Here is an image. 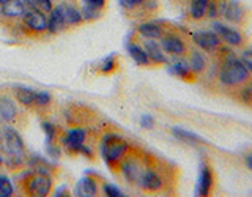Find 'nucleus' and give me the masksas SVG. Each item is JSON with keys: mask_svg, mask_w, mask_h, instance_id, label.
I'll return each mask as SVG.
<instances>
[{"mask_svg": "<svg viewBox=\"0 0 252 197\" xmlns=\"http://www.w3.org/2000/svg\"><path fill=\"white\" fill-rule=\"evenodd\" d=\"M8 2V0H0V6H2V5H5Z\"/></svg>", "mask_w": 252, "mask_h": 197, "instance_id": "obj_41", "label": "nucleus"}, {"mask_svg": "<svg viewBox=\"0 0 252 197\" xmlns=\"http://www.w3.org/2000/svg\"><path fill=\"white\" fill-rule=\"evenodd\" d=\"M213 30L218 33L220 41L225 43L227 46H241L244 43V35L241 32L232 26H227L224 22L215 21L213 22Z\"/></svg>", "mask_w": 252, "mask_h": 197, "instance_id": "obj_9", "label": "nucleus"}, {"mask_svg": "<svg viewBox=\"0 0 252 197\" xmlns=\"http://www.w3.org/2000/svg\"><path fill=\"white\" fill-rule=\"evenodd\" d=\"M145 0H120V5L125 8V10H136L139 8Z\"/></svg>", "mask_w": 252, "mask_h": 197, "instance_id": "obj_36", "label": "nucleus"}, {"mask_svg": "<svg viewBox=\"0 0 252 197\" xmlns=\"http://www.w3.org/2000/svg\"><path fill=\"white\" fill-rule=\"evenodd\" d=\"M118 68V60L115 55H109V57H106L104 60L101 62L99 65V71L102 74H110L114 73V71Z\"/></svg>", "mask_w": 252, "mask_h": 197, "instance_id": "obj_29", "label": "nucleus"}, {"mask_svg": "<svg viewBox=\"0 0 252 197\" xmlns=\"http://www.w3.org/2000/svg\"><path fill=\"white\" fill-rule=\"evenodd\" d=\"M43 130L46 132L47 142H52L55 137H57V128H55L54 123H51V122H43Z\"/></svg>", "mask_w": 252, "mask_h": 197, "instance_id": "obj_32", "label": "nucleus"}, {"mask_svg": "<svg viewBox=\"0 0 252 197\" xmlns=\"http://www.w3.org/2000/svg\"><path fill=\"white\" fill-rule=\"evenodd\" d=\"M172 134L175 136L177 139L186 142V144H191V145H195L199 144V142H205L203 137H200L199 134H195L192 131H188V130H183V128H178V126H175V128H172Z\"/></svg>", "mask_w": 252, "mask_h": 197, "instance_id": "obj_28", "label": "nucleus"}, {"mask_svg": "<svg viewBox=\"0 0 252 197\" xmlns=\"http://www.w3.org/2000/svg\"><path fill=\"white\" fill-rule=\"evenodd\" d=\"M137 185L145 193H159L165 186V178L161 170L152 167V165H145L139 177Z\"/></svg>", "mask_w": 252, "mask_h": 197, "instance_id": "obj_5", "label": "nucleus"}, {"mask_svg": "<svg viewBox=\"0 0 252 197\" xmlns=\"http://www.w3.org/2000/svg\"><path fill=\"white\" fill-rule=\"evenodd\" d=\"M65 27H66L65 18H63V13L60 10V6L57 5L49 11V18H47V30H49L51 33H59V32H62Z\"/></svg>", "mask_w": 252, "mask_h": 197, "instance_id": "obj_17", "label": "nucleus"}, {"mask_svg": "<svg viewBox=\"0 0 252 197\" xmlns=\"http://www.w3.org/2000/svg\"><path fill=\"white\" fill-rule=\"evenodd\" d=\"M0 153L3 156V163L10 170L19 169L26 163L27 152L24 140L18 130L10 125H2L0 128Z\"/></svg>", "mask_w": 252, "mask_h": 197, "instance_id": "obj_1", "label": "nucleus"}, {"mask_svg": "<svg viewBox=\"0 0 252 197\" xmlns=\"http://www.w3.org/2000/svg\"><path fill=\"white\" fill-rule=\"evenodd\" d=\"M188 65L195 76H199L207 69V57H205L202 51L194 49V51H191V55H189Z\"/></svg>", "mask_w": 252, "mask_h": 197, "instance_id": "obj_22", "label": "nucleus"}, {"mask_svg": "<svg viewBox=\"0 0 252 197\" xmlns=\"http://www.w3.org/2000/svg\"><path fill=\"white\" fill-rule=\"evenodd\" d=\"M211 0H189V18L194 21H202L207 18V10Z\"/></svg>", "mask_w": 252, "mask_h": 197, "instance_id": "obj_23", "label": "nucleus"}, {"mask_svg": "<svg viewBox=\"0 0 252 197\" xmlns=\"http://www.w3.org/2000/svg\"><path fill=\"white\" fill-rule=\"evenodd\" d=\"M102 189H104V194L109 196V197H122L125 196L120 189H118L117 186L114 185H109V183H104V186H102Z\"/></svg>", "mask_w": 252, "mask_h": 197, "instance_id": "obj_35", "label": "nucleus"}, {"mask_svg": "<svg viewBox=\"0 0 252 197\" xmlns=\"http://www.w3.org/2000/svg\"><path fill=\"white\" fill-rule=\"evenodd\" d=\"M169 71H170V74L177 76L180 79H183V81H186V82H192L194 79L197 77L192 73V71H191V68H189L186 60H177V62H173L172 65H170V68H169Z\"/></svg>", "mask_w": 252, "mask_h": 197, "instance_id": "obj_19", "label": "nucleus"}, {"mask_svg": "<svg viewBox=\"0 0 252 197\" xmlns=\"http://www.w3.org/2000/svg\"><path fill=\"white\" fill-rule=\"evenodd\" d=\"M14 189L11 185V180L5 177V175H0V197H10L13 196Z\"/></svg>", "mask_w": 252, "mask_h": 197, "instance_id": "obj_30", "label": "nucleus"}, {"mask_svg": "<svg viewBox=\"0 0 252 197\" xmlns=\"http://www.w3.org/2000/svg\"><path fill=\"white\" fill-rule=\"evenodd\" d=\"M18 117V106L10 97H0V125H10Z\"/></svg>", "mask_w": 252, "mask_h": 197, "instance_id": "obj_16", "label": "nucleus"}, {"mask_svg": "<svg viewBox=\"0 0 252 197\" xmlns=\"http://www.w3.org/2000/svg\"><path fill=\"white\" fill-rule=\"evenodd\" d=\"M0 14H2V13H0Z\"/></svg>", "mask_w": 252, "mask_h": 197, "instance_id": "obj_42", "label": "nucleus"}, {"mask_svg": "<svg viewBox=\"0 0 252 197\" xmlns=\"http://www.w3.org/2000/svg\"><path fill=\"white\" fill-rule=\"evenodd\" d=\"M192 41L199 49L210 54H216L222 46V41L215 30H195L192 33Z\"/></svg>", "mask_w": 252, "mask_h": 197, "instance_id": "obj_8", "label": "nucleus"}, {"mask_svg": "<svg viewBox=\"0 0 252 197\" xmlns=\"http://www.w3.org/2000/svg\"><path fill=\"white\" fill-rule=\"evenodd\" d=\"M35 93L29 87H16L14 89V98L19 104L26 106V107H32L35 104Z\"/></svg>", "mask_w": 252, "mask_h": 197, "instance_id": "obj_25", "label": "nucleus"}, {"mask_svg": "<svg viewBox=\"0 0 252 197\" xmlns=\"http://www.w3.org/2000/svg\"><path fill=\"white\" fill-rule=\"evenodd\" d=\"M240 60L243 62V65L248 68V71L252 74V47L251 49L243 51V54L240 55Z\"/></svg>", "mask_w": 252, "mask_h": 197, "instance_id": "obj_33", "label": "nucleus"}, {"mask_svg": "<svg viewBox=\"0 0 252 197\" xmlns=\"http://www.w3.org/2000/svg\"><path fill=\"white\" fill-rule=\"evenodd\" d=\"M106 6V0H82L81 14L84 21L98 19Z\"/></svg>", "mask_w": 252, "mask_h": 197, "instance_id": "obj_14", "label": "nucleus"}, {"mask_svg": "<svg viewBox=\"0 0 252 197\" xmlns=\"http://www.w3.org/2000/svg\"><path fill=\"white\" fill-rule=\"evenodd\" d=\"M236 99H238L241 104L252 107V81H246L244 84H241L240 87H236Z\"/></svg>", "mask_w": 252, "mask_h": 197, "instance_id": "obj_26", "label": "nucleus"}, {"mask_svg": "<svg viewBox=\"0 0 252 197\" xmlns=\"http://www.w3.org/2000/svg\"><path fill=\"white\" fill-rule=\"evenodd\" d=\"M219 51H222V63L219 66V74H218V81L220 85L227 87V89H236L241 84L251 79V73L248 68L243 65V62L236 57L235 54L230 51H227L225 47L220 46Z\"/></svg>", "mask_w": 252, "mask_h": 197, "instance_id": "obj_2", "label": "nucleus"}, {"mask_svg": "<svg viewBox=\"0 0 252 197\" xmlns=\"http://www.w3.org/2000/svg\"><path fill=\"white\" fill-rule=\"evenodd\" d=\"M144 49L150 62H152V65H164V63H167V55L162 51L161 44L156 43V39H145Z\"/></svg>", "mask_w": 252, "mask_h": 197, "instance_id": "obj_15", "label": "nucleus"}, {"mask_svg": "<svg viewBox=\"0 0 252 197\" xmlns=\"http://www.w3.org/2000/svg\"><path fill=\"white\" fill-rule=\"evenodd\" d=\"M140 126H142V128L152 130L153 126H155V118L152 115H142V118H140Z\"/></svg>", "mask_w": 252, "mask_h": 197, "instance_id": "obj_37", "label": "nucleus"}, {"mask_svg": "<svg viewBox=\"0 0 252 197\" xmlns=\"http://www.w3.org/2000/svg\"><path fill=\"white\" fill-rule=\"evenodd\" d=\"M129 152V144L118 134H107L101 142V156L112 170L120 167L123 158Z\"/></svg>", "mask_w": 252, "mask_h": 197, "instance_id": "obj_3", "label": "nucleus"}, {"mask_svg": "<svg viewBox=\"0 0 252 197\" xmlns=\"http://www.w3.org/2000/svg\"><path fill=\"white\" fill-rule=\"evenodd\" d=\"M213 185H215V175H213V169L208 163H200V172H199V181H197L195 194L207 197L211 194Z\"/></svg>", "mask_w": 252, "mask_h": 197, "instance_id": "obj_13", "label": "nucleus"}, {"mask_svg": "<svg viewBox=\"0 0 252 197\" xmlns=\"http://www.w3.org/2000/svg\"><path fill=\"white\" fill-rule=\"evenodd\" d=\"M54 181L47 172H36L32 175L24 178L22 189L27 196H35V197H46L52 191Z\"/></svg>", "mask_w": 252, "mask_h": 197, "instance_id": "obj_4", "label": "nucleus"}, {"mask_svg": "<svg viewBox=\"0 0 252 197\" xmlns=\"http://www.w3.org/2000/svg\"><path fill=\"white\" fill-rule=\"evenodd\" d=\"M27 5L24 0H8L5 5H2V13L5 18H21V16L26 13Z\"/></svg>", "mask_w": 252, "mask_h": 197, "instance_id": "obj_20", "label": "nucleus"}, {"mask_svg": "<svg viewBox=\"0 0 252 197\" xmlns=\"http://www.w3.org/2000/svg\"><path fill=\"white\" fill-rule=\"evenodd\" d=\"M60 10L63 13V18H65V22H66V27H74V26H81L84 22V18L81 11L77 10L76 6L69 5V3H62L59 5Z\"/></svg>", "mask_w": 252, "mask_h": 197, "instance_id": "obj_18", "label": "nucleus"}, {"mask_svg": "<svg viewBox=\"0 0 252 197\" xmlns=\"http://www.w3.org/2000/svg\"><path fill=\"white\" fill-rule=\"evenodd\" d=\"M77 196H96L98 194V183L90 177H84L76 188Z\"/></svg>", "mask_w": 252, "mask_h": 197, "instance_id": "obj_27", "label": "nucleus"}, {"mask_svg": "<svg viewBox=\"0 0 252 197\" xmlns=\"http://www.w3.org/2000/svg\"><path fill=\"white\" fill-rule=\"evenodd\" d=\"M87 131L84 128H73L65 132V136L62 137V145L65 147L69 153H79L82 145L85 144Z\"/></svg>", "mask_w": 252, "mask_h": 197, "instance_id": "obj_11", "label": "nucleus"}, {"mask_svg": "<svg viewBox=\"0 0 252 197\" xmlns=\"http://www.w3.org/2000/svg\"><path fill=\"white\" fill-rule=\"evenodd\" d=\"M128 52L131 55V59L137 63L139 66H148L152 65V62H150L148 55L144 49V46H139L136 43H129L128 44Z\"/></svg>", "mask_w": 252, "mask_h": 197, "instance_id": "obj_24", "label": "nucleus"}, {"mask_svg": "<svg viewBox=\"0 0 252 197\" xmlns=\"http://www.w3.org/2000/svg\"><path fill=\"white\" fill-rule=\"evenodd\" d=\"M3 165V156H2V153H0V167Z\"/></svg>", "mask_w": 252, "mask_h": 197, "instance_id": "obj_40", "label": "nucleus"}, {"mask_svg": "<svg viewBox=\"0 0 252 197\" xmlns=\"http://www.w3.org/2000/svg\"><path fill=\"white\" fill-rule=\"evenodd\" d=\"M244 163H246V165L252 170V153H248L246 156H244Z\"/></svg>", "mask_w": 252, "mask_h": 197, "instance_id": "obj_39", "label": "nucleus"}, {"mask_svg": "<svg viewBox=\"0 0 252 197\" xmlns=\"http://www.w3.org/2000/svg\"><path fill=\"white\" fill-rule=\"evenodd\" d=\"M161 47L165 54H170V55H183L188 52V46L186 41L181 38L178 33H164L161 38Z\"/></svg>", "mask_w": 252, "mask_h": 197, "instance_id": "obj_10", "label": "nucleus"}, {"mask_svg": "<svg viewBox=\"0 0 252 197\" xmlns=\"http://www.w3.org/2000/svg\"><path fill=\"white\" fill-rule=\"evenodd\" d=\"M22 21L26 24V27L35 33H43L47 30V18L41 10H35L30 8L29 11L22 14Z\"/></svg>", "mask_w": 252, "mask_h": 197, "instance_id": "obj_12", "label": "nucleus"}, {"mask_svg": "<svg viewBox=\"0 0 252 197\" xmlns=\"http://www.w3.org/2000/svg\"><path fill=\"white\" fill-rule=\"evenodd\" d=\"M218 16H219V0H211L207 10V18L215 19Z\"/></svg>", "mask_w": 252, "mask_h": 197, "instance_id": "obj_34", "label": "nucleus"}, {"mask_svg": "<svg viewBox=\"0 0 252 197\" xmlns=\"http://www.w3.org/2000/svg\"><path fill=\"white\" fill-rule=\"evenodd\" d=\"M36 3H38V8L41 11H47L49 13L52 10V0H36Z\"/></svg>", "mask_w": 252, "mask_h": 197, "instance_id": "obj_38", "label": "nucleus"}, {"mask_svg": "<svg viewBox=\"0 0 252 197\" xmlns=\"http://www.w3.org/2000/svg\"><path fill=\"white\" fill-rule=\"evenodd\" d=\"M51 102V93L49 92H36L35 93V104L39 107H44Z\"/></svg>", "mask_w": 252, "mask_h": 197, "instance_id": "obj_31", "label": "nucleus"}, {"mask_svg": "<svg viewBox=\"0 0 252 197\" xmlns=\"http://www.w3.org/2000/svg\"><path fill=\"white\" fill-rule=\"evenodd\" d=\"M137 32H139V35H142L145 39H159L165 33V30L162 29V26H159L158 22H144V24H140V26L137 27Z\"/></svg>", "mask_w": 252, "mask_h": 197, "instance_id": "obj_21", "label": "nucleus"}, {"mask_svg": "<svg viewBox=\"0 0 252 197\" xmlns=\"http://www.w3.org/2000/svg\"><path fill=\"white\" fill-rule=\"evenodd\" d=\"M219 16L230 24H241L246 19L248 10L238 0H219Z\"/></svg>", "mask_w": 252, "mask_h": 197, "instance_id": "obj_6", "label": "nucleus"}, {"mask_svg": "<svg viewBox=\"0 0 252 197\" xmlns=\"http://www.w3.org/2000/svg\"><path fill=\"white\" fill-rule=\"evenodd\" d=\"M144 167H145V164L140 156L128 155V153H126V156L123 158V161L120 164V169H122L125 180L131 185H137L139 177H140L142 170H144Z\"/></svg>", "mask_w": 252, "mask_h": 197, "instance_id": "obj_7", "label": "nucleus"}]
</instances>
